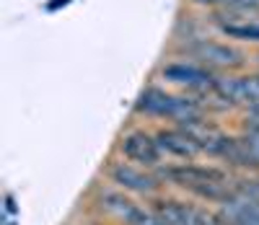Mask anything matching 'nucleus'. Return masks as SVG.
<instances>
[{"label": "nucleus", "mask_w": 259, "mask_h": 225, "mask_svg": "<svg viewBox=\"0 0 259 225\" xmlns=\"http://www.w3.org/2000/svg\"><path fill=\"white\" fill-rule=\"evenodd\" d=\"M163 176L168 178V182H174L177 187H184L194 194L215 199V202H226L233 194V189L228 184V173H223L221 168H212V166L182 163V166L166 168Z\"/></svg>", "instance_id": "1"}, {"label": "nucleus", "mask_w": 259, "mask_h": 225, "mask_svg": "<svg viewBox=\"0 0 259 225\" xmlns=\"http://www.w3.org/2000/svg\"><path fill=\"white\" fill-rule=\"evenodd\" d=\"M153 212L163 220V225H228L226 217H221L218 212L174 199L153 202Z\"/></svg>", "instance_id": "2"}, {"label": "nucleus", "mask_w": 259, "mask_h": 225, "mask_svg": "<svg viewBox=\"0 0 259 225\" xmlns=\"http://www.w3.org/2000/svg\"><path fill=\"white\" fill-rule=\"evenodd\" d=\"M101 207L106 212H112L114 217L124 220L127 225H163V220L153 210H143L133 199H127L124 194L112 192V189H106L101 194Z\"/></svg>", "instance_id": "3"}, {"label": "nucleus", "mask_w": 259, "mask_h": 225, "mask_svg": "<svg viewBox=\"0 0 259 225\" xmlns=\"http://www.w3.org/2000/svg\"><path fill=\"white\" fill-rule=\"evenodd\" d=\"M226 104H244L256 106L259 104V75H244V78H218L212 85Z\"/></svg>", "instance_id": "4"}, {"label": "nucleus", "mask_w": 259, "mask_h": 225, "mask_svg": "<svg viewBox=\"0 0 259 225\" xmlns=\"http://www.w3.org/2000/svg\"><path fill=\"white\" fill-rule=\"evenodd\" d=\"M189 52L197 57L200 62L205 65H212V67H241L244 65V52L231 47V44H221V41H194Z\"/></svg>", "instance_id": "5"}, {"label": "nucleus", "mask_w": 259, "mask_h": 225, "mask_svg": "<svg viewBox=\"0 0 259 225\" xmlns=\"http://www.w3.org/2000/svg\"><path fill=\"white\" fill-rule=\"evenodd\" d=\"M124 158L135 161V163H143V166H156L158 158H161V148L156 143V138H150L145 132H130L122 138L119 143Z\"/></svg>", "instance_id": "6"}, {"label": "nucleus", "mask_w": 259, "mask_h": 225, "mask_svg": "<svg viewBox=\"0 0 259 225\" xmlns=\"http://www.w3.org/2000/svg\"><path fill=\"white\" fill-rule=\"evenodd\" d=\"M109 176H112V182L119 184L122 189L140 192V194H148V192H153V189L158 187L153 176H148V173L133 168L130 163H114V166L109 168Z\"/></svg>", "instance_id": "7"}, {"label": "nucleus", "mask_w": 259, "mask_h": 225, "mask_svg": "<svg viewBox=\"0 0 259 225\" xmlns=\"http://www.w3.org/2000/svg\"><path fill=\"white\" fill-rule=\"evenodd\" d=\"M156 143H158L161 153L177 155V158H194V155L202 150L184 129H163V132L156 134Z\"/></svg>", "instance_id": "8"}, {"label": "nucleus", "mask_w": 259, "mask_h": 225, "mask_svg": "<svg viewBox=\"0 0 259 225\" xmlns=\"http://www.w3.org/2000/svg\"><path fill=\"white\" fill-rule=\"evenodd\" d=\"M163 78L177 83V85H192V88H205V85H215V80L207 70L202 67H194V65H184V62H177V65H166L163 67Z\"/></svg>", "instance_id": "9"}, {"label": "nucleus", "mask_w": 259, "mask_h": 225, "mask_svg": "<svg viewBox=\"0 0 259 225\" xmlns=\"http://www.w3.org/2000/svg\"><path fill=\"white\" fill-rule=\"evenodd\" d=\"M174 99L177 96H168V94L158 91V88H148V91H143L140 99H138V111L153 114V117H171Z\"/></svg>", "instance_id": "10"}, {"label": "nucleus", "mask_w": 259, "mask_h": 225, "mask_svg": "<svg viewBox=\"0 0 259 225\" xmlns=\"http://www.w3.org/2000/svg\"><path fill=\"white\" fill-rule=\"evenodd\" d=\"M223 34H228L233 39L259 41V24H223Z\"/></svg>", "instance_id": "11"}, {"label": "nucleus", "mask_w": 259, "mask_h": 225, "mask_svg": "<svg viewBox=\"0 0 259 225\" xmlns=\"http://www.w3.org/2000/svg\"><path fill=\"white\" fill-rule=\"evenodd\" d=\"M244 145L249 148V153L254 155V161L259 163V124H251L246 127V138H244Z\"/></svg>", "instance_id": "12"}, {"label": "nucleus", "mask_w": 259, "mask_h": 225, "mask_svg": "<svg viewBox=\"0 0 259 225\" xmlns=\"http://www.w3.org/2000/svg\"><path fill=\"white\" fill-rule=\"evenodd\" d=\"M200 6H236L239 0H194Z\"/></svg>", "instance_id": "13"}, {"label": "nucleus", "mask_w": 259, "mask_h": 225, "mask_svg": "<svg viewBox=\"0 0 259 225\" xmlns=\"http://www.w3.org/2000/svg\"><path fill=\"white\" fill-rule=\"evenodd\" d=\"M6 210H8V215H13V212H16V202H13V197H11V194L6 197Z\"/></svg>", "instance_id": "14"}, {"label": "nucleus", "mask_w": 259, "mask_h": 225, "mask_svg": "<svg viewBox=\"0 0 259 225\" xmlns=\"http://www.w3.org/2000/svg\"><path fill=\"white\" fill-rule=\"evenodd\" d=\"M249 111H251V124H259V104H256V106H251Z\"/></svg>", "instance_id": "15"}, {"label": "nucleus", "mask_w": 259, "mask_h": 225, "mask_svg": "<svg viewBox=\"0 0 259 225\" xmlns=\"http://www.w3.org/2000/svg\"><path fill=\"white\" fill-rule=\"evenodd\" d=\"M6 225H16V222H6Z\"/></svg>", "instance_id": "16"}]
</instances>
